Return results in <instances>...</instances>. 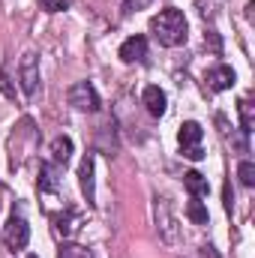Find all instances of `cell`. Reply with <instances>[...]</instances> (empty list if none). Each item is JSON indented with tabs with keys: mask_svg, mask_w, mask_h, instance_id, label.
Segmentation results:
<instances>
[{
	"mask_svg": "<svg viewBox=\"0 0 255 258\" xmlns=\"http://www.w3.org/2000/svg\"><path fill=\"white\" fill-rule=\"evenodd\" d=\"M204 81H207V87H210V90H228V87H234L237 75H234V69H231V66L216 63V66H210V69H207Z\"/></svg>",
	"mask_w": 255,
	"mask_h": 258,
	"instance_id": "6",
	"label": "cell"
},
{
	"mask_svg": "<svg viewBox=\"0 0 255 258\" xmlns=\"http://www.w3.org/2000/svg\"><path fill=\"white\" fill-rule=\"evenodd\" d=\"M78 183L81 192L87 198V204H96V177H93V153H87L78 165Z\"/></svg>",
	"mask_w": 255,
	"mask_h": 258,
	"instance_id": "7",
	"label": "cell"
},
{
	"mask_svg": "<svg viewBox=\"0 0 255 258\" xmlns=\"http://www.w3.org/2000/svg\"><path fill=\"white\" fill-rule=\"evenodd\" d=\"M141 102H144V108H147V114H150V117H162V114H165V105H168L165 90H162V87H156V84L144 87Z\"/></svg>",
	"mask_w": 255,
	"mask_h": 258,
	"instance_id": "8",
	"label": "cell"
},
{
	"mask_svg": "<svg viewBox=\"0 0 255 258\" xmlns=\"http://www.w3.org/2000/svg\"><path fill=\"white\" fill-rule=\"evenodd\" d=\"M231 207H234V195H231V186H225V210L231 213Z\"/></svg>",
	"mask_w": 255,
	"mask_h": 258,
	"instance_id": "21",
	"label": "cell"
},
{
	"mask_svg": "<svg viewBox=\"0 0 255 258\" xmlns=\"http://www.w3.org/2000/svg\"><path fill=\"white\" fill-rule=\"evenodd\" d=\"M180 150H183V156H186V159H192V162H198V159L204 156L201 144H192V147H180Z\"/></svg>",
	"mask_w": 255,
	"mask_h": 258,
	"instance_id": "19",
	"label": "cell"
},
{
	"mask_svg": "<svg viewBox=\"0 0 255 258\" xmlns=\"http://www.w3.org/2000/svg\"><path fill=\"white\" fill-rule=\"evenodd\" d=\"M186 216H189L195 225H207V219H210V213H207V207L198 201V198H192L189 204H186Z\"/></svg>",
	"mask_w": 255,
	"mask_h": 258,
	"instance_id": "14",
	"label": "cell"
},
{
	"mask_svg": "<svg viewBox=\"0 0 255 258\" xmlns=\"http://www.w3.org/2000/svg\"><path fill=\"white\" fill-rule=\"evenodd\" d=\"M156 228H159V237L165 243H177L180 240V231H177V219L171 213V204L165 198H156Z\"/></svg>",
	"mask_w": 255,
	"mask_h": 258,
	"instance_id": "3",
	"label": "cell"
},
{
	"mask_svg": "<svg viewBox=\"0 0 255 258\" xmlns=\"http://www.w3.org/2000/svg\"><path fill=\"white\" fill-rule=\"evenodd\" d=\"M147 57V39L138 33V36H129L126 42L120 45V60L123 63H138Z\"/></svg>",
	"mask_w": 255,
	"mask_h": 258,
	"instance_id": "9",
	"label": "cell"
},
{
	"mask_svg": "<svg viewBox=\"0 0 255 258\" xmlns=\"http://www.w3.org/2000/svg\"><path fill=\"white\" fill-rule=\"evenodd\" d=\"M0 90H3V96H9V99L15 96V87H12V81H9V69H6V66L0 69Z\"/></svg>",
	"mask_w": 255,
	"mask_h": 258,
	"instance_id": "18",
	"label": "cell"
},
{
	"mask_svg": "<svg viewBox=\"0 0 255 258\" xmlns=\"http://www.w3.org/2000/svg\"><path fill=\"white\" fill-rule=\"evenodd\" d=\"M237 177H240L243 186H255V162L243 159V162L237 165Z\"/></svg>",
	"mask_w": 255,
	"mask_h": 258,
	"instance_id": "16",
	"label": "cell"
},
{
	"mask_svg": "<svg viewBox=\"0 0 255 258\" xmlns=\"http://www.w3.org/2000/svg\"><path fill=\"white\" fill-rule=\"evenodd\" d=\"M36 3L45 12H63V9H69V0H36Z\"/></svg>",
	"mask_w": 255,
	"mask_h": 258,
	"instance_id": "17",
	"label": "cell"
},
{
	"mask_svg": "<svg viewBox=\"0 0 255 258\" xmlns=\"http://www.w3.org/2000/svg\"><path fill=\"white\" fill-rule=\"evenodd\" d=\"M69 105H75L78 111H99V93H96V87L90 84V81H75L72 87H69Z\"/></svg>",
	"mask_w": 255,
	"mask_h": 258,
	"instance_id": "2",
	"label": "cell"
},
{
	"mask_svg": "<svg viewBox=\"0 0 255 258\" xmlns=\"http://www.w3.org/2000/svg\"><path fill=\"white\" fill-rule=\"evenodd\" d=\"M204 42H210V48H213L216 54L222 51V42H219V33H216V30H207V33H204Z\"/></svg>",
	"mask_w": 255,
	"mask_h": 258,
	"instance_id": "20",
	"label": "cell"
},
{
	"mask_svg": "<svg viewBox=\"0 0 255 258\" xmlns=\"http://www.w3.org/2000/svg\"><path fill=\"white\" fill-rule=\"evenodd\" d=\"M69 156H72V138L69 135H57L51 141V159H54V165H66Z\"/></svg>",
	"mask_w": 255,
	"mask_h": 258,
	"instance_id": "11",
	"label": "cell"
},
{
	"mask_svg": "<svg viewBox=\"0 0 255 258\" xmlns=\"http://www.w3.org/2000/svg\"><path fill=\"white\" fill-rule=\"evenodd\" d=\"M201 138H204V129L201 123H195V120H186L180 132H177V141H180V147H192V144H201Z\"/></svg>",
	"mask_w": 255,
	"mask_h": 258,
	"instance_id": "10",
	"label": "cell"
},
{
	"mask_svg": "<svg viewBox=\"0 0 255 258\" xmlns=\"http://www.w3.org/2000/svg\"><path fill=\"white\" fill-rule=\"evenodd\" d=\"M18 78H21V90H24V96H36V87H39V57H36L33 51H27V54L21 57Z\"/></svg>",
	"mask_w": 255,
	"mask_h": 258,
	"instance_id": "5",
	"label": "cell"
},
{
	"mask_svg": "<svg viewBox=\"0 0 255 258\" xmlns=\"http://www.w3.org/2000/svg\"><path fill=\"white\" fill-rule=\"evenodd\" d=\"M150 33L156 36L159 45L177 48V45H183L186 36H189V21H186V15H183L180 9L168 6V9H159V15L150 18Z\"/></svg>",
	"mask_w": 255,
	"mask_h": 258,
	"instance_id": "1",
	"label": "cell"
},
{
	"mask_svg": "<svg viewBox=\"0 0 255 258\" xmlns=\"http://www.w3.org/2000/svg\"><path fill=\"white\" fill-rule=\"evenodd\" d=\"M240 123H243V132H252V126H255V114H252V102L249 99H240Z\"/></svg>",
	"mask_w": 255,
	"mask_h": 258,
	"instance_id": "15",
	"label": "cell"
},
{
	"mask_svg": "<svg viewBox=\"0 0 255 258\" xmlns=\"http://www.w3.org/2000/svg\"><path fill=\"white\" fill-rule=\"evenodd\" d=\"M27 258H39V255H27Z\"/></svg>",
	"mask_w": 255,
	"mask_h": 258,
	"instance_id": "23",
	"label": "cell"
},
{
	"mask_svg": "<svg viewBox=\"0 0 255 258\" xmlns=\"http://www.w3.org/2000/svg\"><path fill=\"white\" fill-rule=\"evenodd\" d=\"M39 189L42 192H54L57 189V165L54 162H42L39 165Z\"/></svg>",
	"mask_w": 255,
	"mask_h": 258,
	"instance_id": "13",
	"label": "cell"
},
{
	"mask_svg": "<svg viewBox=\"0 0 255 258\" xmlns=\"http://www.w3.org/2000/svg\"><path fill=\"white\" fill-rule=\"evenodd\" d=\"M183 186L189 189L192 198H201V195H207V189H210L207 177H204V174H198V171H186V174H183Z\"/></svg>",
	"mask_w": 255,
	"mask_h": 258,
	"instance_id": "12",
	"label": "cell"
},
{
	"mask_svg": "<svg viewBox=\"0 0 255 258\" xmlns=\"http://www.w3.org/2000/svg\"><path fill=\"white\" fill-rule=\"evenodd\" d=\"M3 240H6V246L12 249V252H18V249H24L27 246V240H30V225L21 219V216H9V222L3 225Z\"/></svg>",
	"mask_w": 255,
	"mask_h": 258,
	"instance_id": "4",
	"label": "cell"
},
{
	"mask_svg": "<svg viewBox=\"0 0 255 258\" xmlns=\"http://www.w3.org/2000/svg\"><path fill=\"white\" fill-rule=\"evenodd\" d=\"M201 255H204V258H219L216 252H213V246H204V249H201Z\"/></svg>",
	"mask_w": 255,
	"mask_h": 258,
	"instance_id": "22",
	"label": "cell"
}]
</instances>
